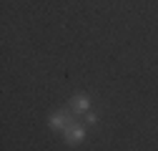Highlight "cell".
Wrapping results in <instances>:
<instances>
[{
	"mask_svg": "<svg viewBox=\"0 0 158 151\" xmlns=\"http://www.w3.org/2000/svg\"><path fill=\"white\" fill-rule=\"evenodd\" d=\"M83 128L81 126H68V131H65V139H68V144H81L83 141Z\"/></svg>",
	"mask_w": 158,
	"mask_h": 151,
	"instance_id": "1",
	"label": "cell"
},
{
	"mask_svg": "<svg viewBox=\"0 0 158 151\" xmlns=\"http://www.w3.org/2000/svg\"><path fill=\"white\" fill-rule=\"evenodd\" d=\"M50 126H55V128L65 126V119H63V113H58V116H53V119H50Z\"/></svg>",
	"mask_w": 158,
	"mask_h": 151,
	"instance_id": "2",
	"label": "cell"
},
{
	"mask_svg": "<svg viewBox=\"0 0 158 151\" xmlns=\"http://www.w3.org/2000/svg\"><path fill=\"white\" fill-rule=\"evenodd\" d=\"M73 106H75L78 111H85V108H88V98H83V96H81V98H75Z\"/></svg>",
	"mask_w": 158,
	"mask_h": 151,
	"instance_id": "3",
	"label": "cell"
}]
</instances>
